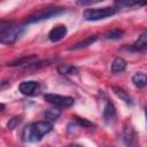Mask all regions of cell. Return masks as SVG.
Instances as JSON below:
<instances>
[{
    "label": "cell",
    "instance_id": "cell-21",
    "mask_svg": "<svg viewBox=\"0 0 147 147\" xmlns=\"http://www.w3.org/2000/svg\"><path fill=\"white\" fill-rule=\"evenodd\" d=\"M116 6L118 7H133V6H142L138 2H132V1H117L115 2Z\"/></svg>",
    "mask_w": 147,
    "mask_h": 147
},
{
    "label": "cell",
    "instance_id": "cell-17",
    "mask_svg": "<svg viewBox=\"0 0 147 147\" xmlns=\"http://www.w3.org/2000/svg\"><path fill=\"white\" fill-rule=\"evenodd\" d=\"M56 61V59H48V60H44V61H40L38 63H30L26 65V68L29 69H39V68H42V67H47L52 63H54Z\"/></svg>",
    "mask_w": 147,
    "mask_h": 147
},
{
    "label": "cell",
    "instance_id": "cell-2",
    "mask_svg": "<svg viewBox=\"0 0 147 147\" xmlns=\"http://www.w3.org/2000/svg\"><path fill=\"white\" fill-rule=\"evenodd\" d=\"M24 32V28L15 25L8 21H1L0 24V44H14Z\"/></svg>",
    "mask_w": 147,
    "mask_h": 147
},
{
    "label": "cell",
    "instance_id": "cell-26",
    "mask_svg": "<svg viewBox=\"0 0 147 147\" xmlns=\"http://www.w3.org/2000/svg\"><path fill=\"white\" fill-rule=\"evenodd\" d=\"M103 147H106V146H103Z\"/></svg>",
    "mask_w": 147,
    "mask_h": 147
},
{
    "label": "cell",
    "instance_id": "cell-14",
    "mask_svg": "<svg viewBox=\"0 0 147 147\" xmlns=\"http://www.w3.org/2000/svg\"><path fill=\"white\" fill-rule=\"evenodd\" d=\"M132 83H133L137 87H139V88L145 87L146 84H147L146 75L142 74V72H137V74H134L133 77H132Z\"/></svg>",
    "mask_w": 147,
    "mask_h": 147
},
{
    "label": "cell",
    "instance_id": "cell-13",
    "mask_svg": "<svg viewBox=\"0 0 147 147\" xmlns=\"http://www.w3.org/2000/svg\"><path fill=\"white\" fill-rule=\"evenodd\" d=\"M37 59V55L32 54V55H26V56H23V57H20V59H16L14 61H11L10 63H8V65L10 67H16V65H23V64H30L33 60Z\"/></svg>",
    "mask_w": 147,
    "mask_h": 147
},
{
    "label": "cell",
    "instance_id": "cell-3",
    "mask_svg": "<svg viewBox=\"0 0 147 147\" xmlns=\"http://www.w3.org/2000/svg\"><path fill=\"white\" fill-rule=\"evenodd\" d=\"M64 13L63 8H45L41 10H38L33 14H31L30 16H28L24 21V24H31V23H37V22H41L45 20H49L54 16H59L61 14Z\"/></svg>",
    "mask_w": 147,
    "mask_h": 147
},
{
    "label": "cell",
    "instance_id": "cell-11",
    "mask_svg": "<svg viewBox=\"0 0 147 147\" xmlns=\"http://www.w3.org/2000/svg\"><path fill=\"white\" fill-rule=\"evenodd\" d=\"M113 91H114V93H115L119 99H122L125 103H127V105H133L132 98L130 96L129 92H126L124 88L118 87V86H114V87H113Z\"/></svg>",
    "mask_w": 147,
    "mask_h": 147
},
{
    "label": "cell",
    "instance_id": "cell-23",
    "mask_svg": "<svg viewBox=\"0 0 147 147\" xmlns=\"http://www.w3.org/2000/svg\"><path fill=\"white\" fill-rule=\"evenodd\" d=\"M69 147H84V146H82V145H78V144H71Z\"/></svg>",
    "mask_w": 147,
    "mask_h": 147
},
{
    "label": "cell",
    "instance_id": "cell-15",
    "mask_svg": "<svg viewBox=\"0 0 147 147\" xmlns=\"http://www.w3.org/2000/svg\"><path fill=\"white\" fill-rule=\"evenodd\" d=\"M57 71L61 75H77L78 68L75 65H71V64H63L57 68Z\"/></svg>",
    "mask_w": 147,
    "mask_h": 147
},
{
    "label": "cell",
    "instance_id": "cell-10",
    "mask_svg": "<svg viewBox=\"0 0 147 147\" xmlns=\"http://www.w3.org/2000/svg\"><path fill=\"white\" fill-rule=\"evenodd\" d=\"M96 38H98L96 36H90V37L85 38L84 40H82V41H79V42L72 45L71 47H69V51H78V49L86 48V47H88L90 45H92V44L96 40Z\"/></svg>",
    "mask_w": 147,
    "mask_h": 147
},
{
    "label": "cell",
    "instance_id": "cell-19",
    "mask_svg": "<svg viewBox=\"0 0 147 147\" xmlns=\"http://www.w3.org/2000/svg\"><path fill=\"white\" fill-rule=\"evenodd\" d=\"M21 122H22V117L21 116H15V117H13L11 119H9L7 122V129L14 130L15 127H17L21 124Z\"/></svg>",
    "mask_w": 147,
    "mask_h": 147
},
{
    "label": "cell",
    "instance_id": "cell-18",
    "mask_svg": "<svg viewBox=\"0 0 147 147\" xmlns=\"http://www.w3.org/2000/svg\"><path fill=\"white\" fill-rule=\"evenodd\" d=\"M124 34V31L123 30H119V29H115V30H111L109 32H107L105 34V37L107 39H111V40H117L119 38H122Z\"/></svg>",
    "mask_w": 147,
    "mask_h": 147
},
{
    "label": "cell",
    "instance_id": "cell-20",
    "mask_svg": "<svg viewBox=\"0 0 147 147\" xmlns=\"http://www.w3.org/2000/svg\"><path fill=\"white\" fill-rule=\"evenodd\" d=\"M76 122H77V124H79V125H80V126H83V127H93V126H94V124H93V123L88 122V121H87V119H85V118L76 117Z\"/></svg>",
    "mask_w": 147,
    "mask_h": 147
},
{
    "label": "cell",
    "instance_id": "cell-16",
    "mask_svg": "<svg viewBox=\"0 0 147 147\" xmlns=\"http://www.w3.org/2000/svg\"><path fill=\"white\" fill-rule=\"evenodd\" d=\"M61 116V110L60 109H56V108H51V109H47L45 111V118L49 121H56L59 117Z\"/></svg>",
    "mask_w": 147,
    "mask_h": 147
},
{
    "label": "cell",
    "instance_id": "cell-7",
    "mask_svg": "<svg viewBox=\"0 0 147 147\" xmlns=\"http://www.w3.org/2000/svg\"><path fill=\"white\" fill-rule=\"evenodd\" d=\"M103 118L106 121V123L111 124L115 118H116V109L113 105V102H110L108 99L105 100V107H103Z\"/></svg>",
    "mask_w": 147,
    "mask_h": 147
},
{
    "label": "cell",
    "instance_id": "cell-6",
    "mask_svg": "<svg viewBox=\"0 0 147 147\" xmlns=\"http://www.w3.org/2000/svg\"><path fill=\"white\" fill-rule=\"evenodd\" d=\"M39 88V83L36 80H25L22 82L18 86V91L24 95H33Z\"/></svg>",
    "mask_w": 147,
    "mask_h": 147
},
{
    "label": "cell",
    "instance_id": "cell-4",
    "mask_svg": "<svg viewBox=\"0 0 147 147\" xmlns=\"http://www.w3.org/2000/svg\"><path fill=\"white\" fill-rule=\"evenodd\" d=\"M116 14L115 7H102V8H88L84 10V18L86 21H99L110 17Z\"/></svg>",
    "mask_w": 147,
    "mask_h": 147
},
{
    "label": "cell",
    "instance_id": "cell-9",
    "mask_svg": "<svg viewBox=\"0 0 147 147\" xmlns=\"http://www.w3.org/2000/svg\"><path fill=\"white\" fill-rule=\"evenodd\" d=\"M147 48V33L146 31H144L138 39L131 45V49L136 51V52H144Z\"/></svg>",
    "mask_w": 147,
    "mask_h": 147
},
{
    "label": "cell",
    "instance_id": "cell-5",
    "mask_svg": "<svg viewBox=\"0 0 147 147\" xmlns=\"http://www.w3.org/2000/svg\"><path fill=\"white\" fill-rule=\"evenodd\" d=\"M44 99H45L47 102H49V103H52V105H54V106L64 107V108L72 106L74 102H75V100H74L72 96L60 95V94H52V93L45 94V95H44Z\"/></svg>",
    "mask_w": 147,
    "mask_h": 147
},
{
    "label": "cell",
    "instance_id": "cell-24",
    "mask_svg": "<svg viewBox=\"0 0 147 147\" xmlns=\"http://www.w3.org/2000/svg\"><path fill=\"white\" fill-rule=\"evenodd\" d=\"M5 108H6V106H5L3 103H0V111H2V110H5Z\"/></svg>",
    "mask_w": 147,
    "mask_h": 147
},
{
    "label": "cell",
    "instance_id": "cell-22",
    "mask_svg": "<svg viewBox=\"0 0 147 147\" xmlns=\"http://www.w3.org/2000/svg\"><path fill=\"white\" fill-rule=\"evenodd\" d=\"M98 1H77V5H80V6H86V5H93V3H96Z\"/></svg>",
    "mask_w": 147,
    "mask_h": 147
},
{
    "label": "cell",
    "instance_id": "cell-12",
    "mask_svg": "<svg viewBox=\"0 0 147 147\" xmlns=\"http://www.w3.org/2000/svg\"><path fill=\"white\" fill-rule=\"evenodd\" d=\"M126 61L123 59V57H116L113 63H111V71L114 74H117V72H122L125 70L126 68Z\"/></svg>",
    "mask_w": 147,
    "mask_h": 147
},
{
    "label": "cell",
    "instance_id": "cell-25",
    "mask_svg": "<svg viewBox=\"0 0 147 147\" xmlns=\"http://www.w3.org/2000/svg\"><path fill=\"white\" fill-rule=\"evenodd\" d=\"M0 24H1V21H0Z\"/></svg>",
    "mask_w": 147,
    "mask_h": 147
},
{
    "label": "cell",
    "instance_id": "cell-1",
    "mask_svg": "<svg viewBox=\"0 0 147 147\" xmlns=\"http://www.w3.org/2000/svg\"><path fill=\"white\" fill-rule=\"evenodd\" d=\"M53 125L48 121H40L34 122L26 125L22 132V140L25 142H37L41 140V138L51 132Z\"/></svg>",
    "mask_w": 147,
    "mask_h": 147
},
{
    "label": "cell",
    "instance_id": "cell-8",
    "mask_svg": "<svg viewBox=\"0 0 147 147\" xmlns=\"http://www.w3.org/2000/svg\"><path fill=\"white\" fill-rule=\"evenodd\" d=\"M65 34H67V26L63 25V24H60V25L54 26V28L49 31V33H48V39H49L52 42H56V41H60Z\"/></svg>",
    "mask_w": 147,
    "mask_h": 147
}]
</instances>
